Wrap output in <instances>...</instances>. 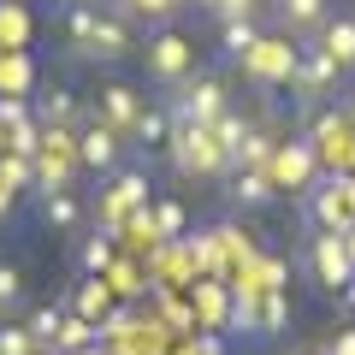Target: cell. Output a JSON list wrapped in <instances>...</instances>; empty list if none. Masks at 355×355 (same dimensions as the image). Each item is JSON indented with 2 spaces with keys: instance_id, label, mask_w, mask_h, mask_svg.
<instances>
[{
  "instance_id": "cell-32",
  "label": "cell",
  "mask_w": 355,
  "mask_h": 355,
  "mask_svg": "<svg viewBox=\"0 0 355 355\" xmlns=\"http://www.w3.org/2000/svg\"><path fill=\"white\" fill-rule=\"evenodd\" d=\"M343 243H349V261H355V231H349V237H343Z\"/></svg>"
},
{
  "instance_id": "cell-24",
  "label": "cell",
  "mask_w": 355,
  "mask_h": 355,
  "mask_svg": "<svg viewBox=\"0 0 355 355\" xmlns=\"http://www.w3.org/2000/svg\"><path fill=\"white\" fill-rule=\"evenodd\" d=\"M42 343L30 338V326H18V320H0V355H36Z\"/></svg>"
},
{
  "instance_id": "cell-13",
  "label": "cell",
  "mask_w": 355,
  "mask_h": 355,
  "mask_svg": "<svg viewBox=\"0 0 355 355\" xmlns=\"http://www.w3.org/2000/svg\"><path fill=\"white\" fill-rule=\"evenodd\" d=\"M272 6H279L284 30L302 36V42H314L320 30H326V18H331V0H272Z\"/></svg>"
},
{
  "instance_id": "cell-14",
  "label": "cell",
  "mask_w": 355,
  "mask_h": 355,
  "mask_svg": "<svg viewBox=\"0 0 355 355\" xmlns=\"http://www.w3.org/2000/svg\"><path fill=\"white\" fill-rule=\"evenodd\" d=\"M314 48H326L331 60L343 65V71H355V18H349V12H331L326 30L314 36Z\"/></svg>"
},
{
  "instance_id": "cell-6",
  "label": "cell",
  "mask_w": 355,
  "mask_h": 355,
  "mask_svg": "<svg viewBox=\"0 0 355 355\" xmlns=\"http://www.w3.org/2000/svg\"><path fill=\"white\" fill-rule=\"evenodd\" d=\"M130 142L119 137L113 125H101V119H83L77 125V166H89V172H113L119 160H125Z\"/></svg>"
},
{
  "instance_id": "cell-11",
  "label": "cell",
  "mask_w": 355,
  "mask_h": 355,
  "mask_svg": "<svg viewBox=\"0 0 355 355\" xmlns=\"http://www.w3.org/2000/svg\"><path fill=\"white\" fill-rule=\"evenodd\" d=\"M243 71H254L261 83H291L296 48H291V42H279V36H261V42L249 48V60H243Z\"/></svg>"
},
{
  "instance_id": "cell-25",
  "label": "cell",
  "mask_w": 355,
  "mask_h": 355,
  "mask_svg": "<svg viewBox=\"0 0 355 355\" xmlns=\"http://www.w3.org/2000/svg\"><path fill=\"white\" fill-rule=\"evenodd\" d=\"M266 0H207V12L219 18V24H231V18H261Z\"/></svg>"
},
{
  "instance_id": "cell-31",
  "label": "cell",
  "mask_w": 355,
  "mask_h": 355,
  "mask_svg": "<svg viewBox=\"0 0 355 355\" xmlns=\"http://www.w3.org/2000/svg\"><path fill=\"white\" fill-rule=\"evenodd\" d=\"M326 355H355V326H343L338 338H331V349Z\"/></svg>"
},
{
  "instance_id": "cell-12",
  "label": "cell",
  "mask_w": 355,
  "mask_h": 355,
  "mask_svg": "<svg viewBox=\"0 0 355 355\" xmlns=\"http://www.w3.org/2000/svg\"><path fill=\"white\" fill-rule=\"evenodd\" d=\"M95 107H101L95 119H101V125H113L119 137L130 142V130H137V119H142V95H137V89H130V83H107L101 95H95Z\"/></svg>"
},
{
  "instance_id": "cell-27",
  "label": "cell",
  "mask_w": 355,
  "mask_h": 355,
  "mask_svg": "<svg viewBox=\"0 0 355 355\" xmlns=\"http://www.w3.org/2000/svg\"><path fill=\"white\" fill-rule=\"evenodd\" d=\"M154 231H160V243H172L178 231H184V207H178V202H160V207H154Z\"/></svg>"
},
{
  "instance_id": "cell-23",
  "label": "cell",
  "mask_w": 355,
  "mask_h": 355,
  "mask_svg": "<svg viewBox=\"0 0 355 355\" xmlns=\"http://www.w3.org/2000/svg\"><path fill=\"white\" fill-rule=\"evenodd\" d=\"M24 302V266L18 261H0V314H12Z\"/></svg>"
},
{
  "instance_id": "cell-28",
  "label": "cell",
  "mask_w": 355,
  "mask_h": 355,
  "mask_svg": "<svg viewBox=\"0 0 355 355\" xmlns=\"http://www.w3.org/2000/svg\"><path fill=\"white\" fill-rule=\"evenodd\" d=\"M172 12H178V0H130V18H154V24H166Z\"/></svg>"
},
{
  "instance_id": "cell-34",
  "label": "cell",
  "mask_w": 355,
  "mask_h": 355,
  "mask_svg": "<svg viewBox=\"0 0 355 355\" xmlns=\"http://www.w3.org/2000/svg\"><path fill=\"white\" fill-rule=\"evenodd\" d=\"M349 125H355V107H349Z\"/></svg>"
},
{
  "instance_id": "cell-2",
  "label": "cell",
  "mask_w": 355,
  "mask_h": 355,
  "mask_svg": "<svg viewBox=\"0 0 355 355\" xmlns=\"http://www.w3.org/2000/svg\"><path fill=\"white\" fill-rule=\"evenodd\" d=\"M225 77L219 71H190L184 77V83H178V95H172V107H166V113H172V125H214L219 113H225Z\"/></svg>"
},
{
  "instance_id": "cell-33",
  "label": "cell",
  "mask_w": 355,
  "mask_h": 355,
  "mask_svg": "<svg viewBox=\"0 0 355 355\" xmlns=\"http://www.w3.org/2000/svg\"><path fill=\"white\" fill-rule=\"evenodd\" d=\"M71 355H95V349H71Z\"/></svg>"
},
{
  "instance_id": "cell-1",
  "label": "cell",
  "mask_w": 355,
  "mask_h": 355,
  "mask_svg": "<svg viewBox=\"0 0 355 355\" xmlns=\"http://www.w3.org/2000/svg\"><path fill=\"white\" fill-rule=\"evenodd\" d=\"M166 160L178 178H231V154L214 142L207 125H172L166 137Z\"/></svg>"
},
{
  "instance_id": "cell-18",
  "label": "cell",
  "mask_w": 355,
  "mask_h": 355,
  "mask_svg": "<svg viewBox=\"0 0 355 355\" xmlns=\"http://www.w3.org/2000/svg\"><path fill=\"white\" fill-rule=\"evenodd\" d=\"M107 266H113V231H95V237L77 243V272L83 279H101Z\"/></svg>"
},
{
  "instance_id": "cell-37",
  "label": "cell",
  "mask_w": 355,
  "mask_h": 355,
  "mask_svg": "<svg viewBox=\"0 0 355 355\" xmlns=\"http://www.w3.org/2000/svg\"><path fill=\"white\" fill-rule=\"evenodd\" d=\"M202 6H207V0H202Z\"/></svg>"
},
{
  "instance_id": "cell-36",
  "label": "cell",
  "mask_w": 355,
  "mask_h": 355,
  "mask_svg": "<svg viewBox=\"0 0 355 355\" xmlns=\"http://www.w3.org/2000/svg\"><path fill=\"white\" fill-rule=\"evenodd\" d=\"M266 6H272V0H266Z\"/></svg>"
},
{
  "instance_id": "cell-19",
  "label": "cell",
  "mask_w": 355,
  "mask_h": 355,
  "mask_svg": "<svg viewBox=\"0 0 355 355\" xmlns=\"http://www.w3.org/2000/svg\"><path fill=\"white\" fill-rule=\"evenodd\" d=\"M77 314L95 320V326L113 314V291H107V279H83V284H77Z\"/></svg>"
},
{
  "instance_id": "cell-35",
  "label": "cell",
  "mask_w": 355,
  "mask_h": 355,
  "mask_svg": "<svg viewBox=\"0 0 355 355\" xmlns=\"http://www.w3.org/2000/svg\"><path fill=\"white\" fill-rule=\"evenodd\" d=\"M36 355H53V349H36Z\"/></svg>"
},
{
  "instance_id": "cell-10",
  "label": "cell",
  "mask_w": 355,
  "mask_h": 355,
  "mask_svg": "<svg viewBox=\"0 0 355 355\" xmlns=\"http://www.w3.org/2000/svg\"><path fill=\"white\" fill-rule=\"evenodd\" d=\"M36 125L42 130H77L83 125V101H77L71 83H48L36 95Z\"/></svg>"
},
{
  "instance_id": "cell-3",
  "label": "cell",
  "mask_w": 355,
  "mask_h": 355,
  "mask_svg": "<svg viewBox=\"0 0 355 355\" xmlns=\"http://www.w3.org/2000/svg\"><path fill=\"white\" fill-rule=\"evenodd\" d=\"M338 77H343V65L331 60L326 48H308V53H296V71H291V95L302 107H320L338 89Z\"/></svg>"
},
{
  "instance_id": "cell-30",
  "label": "cell",
  "mask_w": 355,
  "mask_h": 355,
  "mask_svg": "<svg viewBox=\"0 0 355 355\" xmlns=\"http://www.w3.org/2000/svg\"><path fill=\"white\" fill-rule=\"evenodd\" d=\"M113 291H125V296H142L148 284H137V272H130V266H113Z\"/></svg>"
},
{
  "instance_id": "cell-29",
  "label": "cell",
  "mask_w": 355,
  "mask_h": 355,
  "mask_svg": "<svg viewBox=\"0 0 355 355\" xmlns=\"http://www.w3.org/2000/svg\"><path fill=\"white\" fill-rule=\"evenodd\" d=\"M331 308H338L343 320H355V279H349V284H338V291H331Z\"/></svg>"
},
{
  "instance_id": "cell-4",
  "label": "cell",
  "mask_w": 355,
  "mask_h": 355,
  "mask_svg": "<svg viewBox=\"0 0 355 355\" xmlns=\"http://www.w3.org/2000/svg\"><path fill=\"white\" fill-rule=\"evenodd\" d=\"M314 166H320V154H314V142H308V137H291V142L279 137V148H272V166H266V172H272L279 190L308 196V190H314Z\"/></svg>"
},
{
  "instance_id": "cell-15",
  "label": "cell",
  "mask_w": 355,
  "mask_h": 355,
  "mask_svg": "<svg viewBox=\"0 0 355 355\" xmlns=\"http://www.w3.org/2000/svg\"><path fill=\"white\" fill-rule=\"evenodd\" d=\"M42 225H48V231H77V225H83V202H77V190H42Z\"/></svg>"
},
{
  "instance_id": "cell-26",
  "label": "cell",
  "mask_w": 355,
  "mask_h": 355,
  "mask_svg": "<svg viewBox=\"0 0 355 355\" xmlns=\"http://www.w3.org/2000/svg\"><path fill=\"white\" fill-rule=\"evenodd\" d=\"M60 320H65L60 308H36V314H30L24 326H30V338H36L42 349H48V343H53V331H60Z\"/></svg>"
},
{
  "instance_id": "cell-16",
  "label": "cell",
  "mask_w": 355,
  "mask_h": 355,
  "mask_svg": "<svg viewBox=\"0 0 355 355\" xmlns=\"http://www.w3.org/2000/svg\"><path fill=\"white\" fill-rule=\"evenodd\" d=\"M101 343V331H95V320H83V314H65L60 320V331H53V343L48 349L53 355H71V349H95Z\"/></svg>"
},
{
  "instance_id": "cell-9",
  "label": "cell",
  "mask_w": 355,
  "mask_h": 355,
  "mask_svg": "<svg viewBox=\"0 0 355 355\" xmlns=\"http://www.w3.org/2000/svg\"><path fill=\"white\" fill-rule=\"evenodd\" d=\"M225 196H231V207L254 214V207H272V202H279V184H272V172H266V166H231Z\"/></svg>"
},
{
  "instance_id": "cell-7",
  "label": "cell",
  "mask_w": 355,
  "mask_h": 355,
  "mask_svg": "<svg viewBox=\"0 0 355 355\" xmlns=\"http://www.w3.org/2000/svg\"><path fill=\"white\" fill-rule=\"evenodd\" d=\"M130 53H137L130 18H119V12H107V6H101V18H95V30H89L83 60H95V65H119V60H130Z\"/></svg>"
},
{
  "instance_id": "cell-22",
  "label": "cell",
  "mask_w": 355,
  "mask_h": 355,
  "mask_svg": "<svg viewBox=\"0 0 355 355\" xmlns=\"http://www.w3.org/2000/svg\"><path fill=\"white\" fill-rule=\"evenodd\" d=\"M207 130H214V142H219L225 154H237V142L249 137V119H243V113H231V107H225V113H219V119H214Z\"/></svg>"
},
{
  "instance_id": "cell-5",
  "label": "cell",
  "mask_w": 355,
  "mask_h": 355,
  "mask_svg": "<svg viewBox=\"0 0 355 355\" xmlns=\"http://www.w3.org/2000/svg\"><path fill=\"white\" fill-rule=\"evenodd\" d=\"M142 53H148L154 83H166V89H178L184 77L196 71V42H190V36H178V30H160V36H154Z\"/></svg>"
},
{
  "instance_id": "cell-17",
  "label": "cell",
  "mask_w": 355,
  "mask_h": 355,
  "mask_svg": "<svg viewBox=\"0 0 355 355\" xmlns=\"http://www.w3.org/2000/svg\"><path fill=\"white\" fill-rule=\"evenodd\" d=\"M266 30H261V18H231V24H219V48H225V60H249V48L261 42Z\"/></svg>"
},
{
  "instance_id": "cell-21",
  "label": "cell",
  "mask_w": 355,
  "mask_h": 355,
  "mask_svg": "<svg viewBox=\"0 0 355 355\" xmlns=\"http://www.w3.org/2000/svg\"><path fill=\"white\" fill-rule=\"evenodd\" d=\"M284 326H291V302H284V291H266L261 296V338H279Z\"/></svg>"
},
{
  "instance_id": "cell-20",
  "label": "cell",
  "mask_w": 355,
  "mask_h": 355,
  "mask_svg": "<svg viewBox=\"0 0 355 355\" xmlns=\"http://www.w3.org/2000/svg\"><path fill=\"white\" fill-rule=\"evenodd\" d=\"M166 137H172V113L142 107V119H137V130H130V142H142V148H166Z\"/></svg>"
},
{
  "instance_id": "cell-8",
  "label": "cell",
  "mask_w": 355,
  "mask_h": 355,
  "mask_svg": "<svg viewBox=\"0 0 355 355\" xmlns=\"http://www.w3.org/2000/svg\"><path fill=\"white\" fill-rule=\"evenodd\" d=\"M308 261H314V279L326 284V291H338V284H349V279H355L349 243H343L338 231H314V237H308Z\"/></svg>"
}]
</instances>
